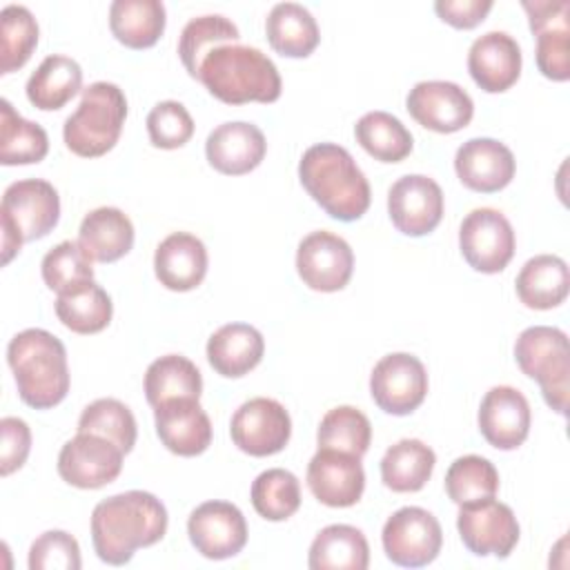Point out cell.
Segmentation results:
<instances>
[{"instance_id":"1","label":"cell","mask_w":570,"mask_h":570,"mask_svg":"<svg viewBox=\"0 0 570 570\" xmlns=\"http://www.w3.org/2000/svg\"><path fill=\"white\" fill-rule=\"evenodd\" d=\"M167 510L151 492L129 490L100 501L91 512V541L100 561L125 566L138 548L158 543L167 532Z\"/></svg>"},{"instance_id":"2","label":"cell","mask_w":570,"mask_h":570,"mask_svg":"<svg viewBox=\"0 0 570 570\" xmlns=\"http://www.w3.org/2000/svg\"><path fill=\"white\" fill-rule=\"evenodd\" d=\"M305 191L336 220H358L372 200L370 183L352 154L336 142H318L305 149L298 163Z\"/></svg>"},{"instance_id":"3","label":"cell","mask_w":570,"mask_h":570,"mask_svg":"<svg viewBox=\"0 0 570 570\" xmlns=\"http://www.w3.org/2000/svg\"><path fill=\"white\" fill-rule=\"evenodd\" d=\"M198 80L207 91L227 105L274 102L281 98V73L256 47L218 45L200 62Z\"/></svg>"},{"instance_id":"4","label":"cell","mask_w":570,"mask_h":570,"mask_svg":"<svg viewBox=\"0 0 570 570\" xmlns=\"http://www.w3.org/2000/svg\"><path fill=\"white\" fill-rule=\"evenodd\" d=\"M7 361L13 370L18 394L29 407L49 410L67 396V350L51 332L40 327L18 332L9 341Z\"/></svg>"},{"instance_id":"5","label":"cell","mask_w":570,"mask_h":570,"mask_svg":"<svg viewBox=\"0 0 570 570\" xmlns=\"http://www.w3.org/2000/svg\"><path fill=\"white\" fill-rule=\"evenodd\" d=\"M127 118V98L114 82H91L80 98L78 109L65 120V145L82 156L98 158L114 149Z\"/></svg>"},{"instance_id":"6","label":"cell","mask_w":570,"mask_h":570,"mask_svg":"<svg viewBox=\"0 0 570 570\" xmlns=\"http://www.w3.org/2000/svg\"><path fill=\"white\" fill-rule=\"evenodd\" d=\"M60 218V196L56 187L42 178L11 183L0 203L2 220V263L7 265L24 240L47 236Z\"/></svg>"},{"instance_id":"7","label":"cell","mask_w":570,"mask_h":570,"mask_svg":"<svg viewBox=\"0 0 570 570\" xmlns=\"http://www.w3.org/2000/svg\"><path fill=\"white\" fill-rule=\"evenodd\" d=\"M514 358L521 372L539 383L546 403L554 412L566 414L570 392V347L566 332L550 325L523 330L514 343Z\"/></svg>"},{"instance_id":"8","label":"cell","mask_w":570,"mask_h":570,"mask_svg":"<svg viewBox=\"0 0 570 570\" xmlns=\"http://www.w3.org/2000/svg\"><path fill=\"white\" fill-rule=\"evenodd\" d=\"M381 541L392 563L403 568H423L439 557L443 530L432 512L419 505H405L385 521Z\"/></svg>"},{"instance_id":"9","label":"cell","mask_w":570,"mask_h":570,"mask_svg":"<svg viewBox=\"0 0 570 570\" xmlns=\"http://www.w3.org/2000/svg\"><path fill=\"white\" fill-rule=\"evenodd\" d=\"M514 229L492 207L472 209L459 227V247L468 265L481 274H497L514 256Z\"/></svg>"},{"instance_id":"10","label":"cell","mask_w":570,"mask_h":570,"mask_svg":"<svg viewBox=\"0 0 570 570\" xmlns=\"http://www.w3.org/2000/svg\"><path fill=\"white\" fill-rule=\"evenodd\" d=\"M456 530L463 546L476 557L505 559L519 541V521L512 508L494 497L459 505Z\"/></svg>"},{"instance_id":"11","label":"cell","mask_w":570,"mask_h":570,"mask_svg":"<svg viewBox=\"0 0 570 570\" xmlns=\"http://www.w3.org/2000/svg\"><path fill=\"white\" fill-rule=\"evenodd\" d=\"M370 394L387 414L405 416L414 412L428 394L425 365L407 352L383 356L370 374Z\"/></svg>"},{"instance_id":"12","label":"cell","mask_w":570,"mask_h":570,"mask_svg":"<svg viewBox=\"0 0 570 570\" xmlns=\"http://www.w3.org/2000/svg\"><path fill=\"white\" fill-rule=\"evenodd\" d=\"M125 452L109 439L91 432H78L58 454V474L73 488L98 490L122 470Z\"/></svg>"},{"instance_id":"13","label":"cell","mask_w":570,"mask_h":570,"mask_svg":"<svg viewBox=\"0 0 570 570\" xmlns=\"http://www.w3.org/2000/svg\"><path fill=\"white\" fill-rule=\"evenodd\" d=\"M234 445L249 456H269L281 452L292 436V419L287 410L267 396L245 401L229 423Z\"/></svg>"},{"instance_id":"14","label":"cell","mask_w":570,"mask_h":570,"mask_svg":"<svg viewBox=\"0 0 570 570\" xmlns=\"http://www.w3.org/2000/svg\"><path fill=\"white\" fill-rule=\"evenodd\" d=\"M354 269V252L338 234L318 229L307 234L296 249V272L316 292L343 289Z\"/></svg>"},{"instance_id":"15","label":"cell","mask_w":570,"mask_h":570,"mask_svg":"<svg viewBox=\"0 0 570 570\" xmlns=\"http://www.w3.org/2000/svg\"><path fill=\"white\" fill-rule=\"evenodd\" d=\"M530 29L537 36V67L557 82L570 78V2L568 0H523Z\"/></svg>"},{"instance_id":"16","label":"cell","mask_w":570,"mask_h":570,"mask_svg":"<svg viewBox=\"0 0 570 570\" xmlns=\"http://www.w3.org/2000/svg\"><path fill=\"white\" fill-rule=\"evenodd\" d=\"M405 107L421 127L436 134H454L468 127L474 116L470 94L450 80L416 82L405 98Z\"/></svg>"},{"instance_id":"17","label":"cell","mask_w":570,"mask_h":570,"mask_svg":"<svg viewBox=\"0 0 570 570\" xmlns=\"http://www.w3.org/2000/svg\"><path fill=\"white\" fill-rule=\"evenodd\" d=\"M387 212L401 234L425 236L443 218V191L430 176H401L387 191Z\"/></svg>"},{"instance_id":"18","label":"cell","mask_w":570,"mask_h":570,"mask_svg":"<svg viewBox=\"0 0 570 570\" xmlns=\"http://www.w3.org/2000/svg\"><path fill=\"white\" fill-rule=\"evenodd\" d=\"M191 546L207 559L220 561L236 557L247 543L243 512L229 501H205L187 519Z\"/></svg>"},{"instance_id":"19","label":"cell","mask_w":570,"mask_h":570,"mask_svg":"<svg viewBox=\"0 0 570 570\" xmlns=\"http://www.w3.org/2000/svg\"><path fill=\"white\" fill-rule=\"evenodd\" d=\"M307 485L312 494L330 508H350L358 503L365 490L361 456L318 448L307 465Z\"/></svg>"},{"instance_id":"20","label":"cell","mask_w":570,"mask_h":570,"mask_svg":"<svg viewBox=\"0 0 570 570\" xmlns=\"http://www.w3.org/2000/svg\"><path fill=\"white\" fill-rule=\"evenodd\" d=\"M160 443L178 456L203 454L212 443V421L198 399H169L154 407Z\"/></svg>"},{"instance_id":"21","label":"cell","mask_w":570,"mask_h":570,"mask_svg":"<svg viewBox=\"0 0 570 570\" xmlns=\"http://www.w3.org/2000/svg\"><path fill=\"white\" fill-rule=\"evenodd\" d=\"M479 430L497 450H517L530 432L528 399L510 385H494L479 405Z\"/></svg>"},{"instance_id":"22","label":"cell","mask_w":570,"mask_h":570,"mask_svg":"<svg viewBox=\"0 0 570 570\" xmlns=\"http://www.w3.org/2000/svg\"><path fill=\"white\" fill-rule=\"evenodd\" d=\"M454 169L468 189L492 194L510 185L517 160L510 147L494 138H470L456 149Z\"/></svg>"},{"instance_id":"23","label":"cell","mask_w":570,"mask_h":570,"mask_svg":"<svg viewBox=\"0 0 570 570\" xmlns=\"http://www.w3.org/2000/svg\"><path fill=\"white\" fill-rule=\"evenodd\" d=\"M468 71L488 94L508 91L521 76V47L505 31L479 36L468 51Z\"/></svg>"},{"instance_id":"24","label":"cell","mask_w":570,"mask_h":570,"mask_svg":"<svg viewBox=\"0 0 570 570\" xmlns=\"http://www.w3.org/2000/svg\"><path fill=\"white\" fill-rule=\"evenodd\" d=\"M267 151V140L263 131L243 120L223 122L209 131L205 142V156L209 165L227 176L249 174L261 165Z\"/></svg>"},{"instance_id":"25","label":"cell","mask_w":570,"mask_h":570,"mask_svg":"<svg viewBox=\"0 0 570 570\" xmlns=\"http://www.w3.org/2000/svg\"><path fill=\"white\" fill-rule=\"evenodd\" d=\"M154 272L160 285L171 292L198 287L207 274V249L203 240L187 232L169 234L156 247Z\"/></svg>"},{"instance_id":"26","label":"cell","mask_w":570,"mask_h":570,"mask_svg":"<svg viewBox=\"0 0 570 570\" xmlns=\"http://www.w3.org/2000/svg\"><path fill=\"white\" fill-rule=\"evenodd\" d=\"M265 352L263 334L247 323H227L207 341V361L225 379H238L252 372Z\"/></svg>"},{"instance_id":"27","label":"cell","mask_w":570,"mask_h":570,"mask_svg":"<svg viewBox=\"0 0 570 570\" xmlns=\"http://www.w3.org/2000/svg\"><path fill=\"white\" fill-rule=\"evenodd\" d=\"M78 243L96 263H114L134 245V225L118 207H98L89 212L78 229Z\"/></svg>"},{"instance_id":"28","label":"cell","mask_w":570,"mask_h":570,"mask_svg":"<svg viewBox=\"0 0 570 570\" xmlns=\"http://www.w3.org/2000/svg\"><path fill=\"white\" fill-rule=\"evenodd\" d=\"M517 296L530 309H552L561 305L570 289V274L563 258L539 254L523 263L517 276Z\"/></svg>"},{"instance_id":"29","label":"cell","mask_w":570,"mask_h":570,"mask_svg":"<svg viewBox=\"0 0 570 570\" xmlns=\"http://www.w3.org/2000/svg\"><path fill=\"white\" fill-rule=\"evenodd\" d=\"M307 566L312 570H365L370 566L367 539L354 525H327L314 537Z\"/></svg>"},{"instance_id":"30","label":"cell","mask_w":570,"mask_h":570,"mask_svg":"<svg viewBox=\"0 0 570 570\" xmlns=\"http://www.w3.org/2000/svg\"><path fill=\"white\" fill-rule=\"evenodd\" d=\"M265 33L274 51L287 58H307L321 40L314 16L298 2H278L265 20Z\"/></svg>"},{"instance_id":"31","label":"cell","mask_w":570,"mask_h":570,"mask_svg":"<svg viewBox=\"0 0 570 570\" xmlns=\"http://www.w3.org/2000/svg\"><path fill=\"white\" fill-rule=\"evenodd\" d=\"M167 13L160 0H114L109 7V29L129 49H147L165 31Z\"/></svg>"},{"instance_id":"32","label":"cell","mask_w":570,"mask_h":570,"mask_svg":"<svg viewBox=\"0 0 570 570\" xmlns=\"http://www.w3.org/2000/svg\"><path fill=\"white\" fill-rule=\"evenodd\" d=\"M82 87V69L69 56H47L27 80V98L42 111L65 107Z\"/></svg>"},{"instance_id":"33","label":"cell","mask_w":570,"mask_h":570,"mask_svg":"<svg viewBox=\"0 0 570 570\" xmlns=\"http://www.w3.org/2000/svg\"><path fill=\"white\" fill-rule=\"evenodd\" d=\"M436 456L419 439H401L381 459V479L392 492H419L432 476Z\"/></svg>"},{"instance_id":"34","label":"cell","mask_w":570,"mask_h":570,"mask_svg":"<svg viewBox=\"0 0 570 570\" xmlns=\"http://www.w3.org/2000/svg\"><path fill=\"white\" fill-rule=\"evenodd\" d=\"M114 314V303L109 294L94 281L71 287L56 298L58 321L76 334L102 332Z\"/></svg>"},{"instance_id":"35","label":"cell","mask_w":570,"mask_h":570,"mask_svg":"<svg viewBox=\"0 0 570 570\" xmlns=\"http://www.w3.org/2000/svg\"><path fill=\"white\" fill-rule=\"evenodd\" d=\"M49 151L47 131L22 118L13 105L0 100V163L2 165H31L40 163Z\"/></svg>"},{"instance_id":"36","label":"cell","mask_w":570,"mask_h":570,"mask_svg":"<svg viewBox=\"0 0 570 570\" xmlns=\"http://www.w3.org/2000/svg\"><path fill=\"white\" fill-rule=\"evenodd\" d=\"M200 392L203 376L198 367L180 354H165L145 372V396L151 407L180 396L200 399Z\"/></svg>"},{"instance_id":"37","label":"cell","mask_w":570,"mask_h":570,"mask_svg":"<svg viewBox=\"0 0 570 570\" xmlns=\"http://www.w3.org/2000/svg\"><path fill=\"white\" fill-rule=\"evenodd\" d=\"M356 142L381 163H401L410 156L414 140L407 127L387 111H367L354 125Z\"/></svg>"},{"instance_id":"38","label":"cell","mask_w":570,"mask_h":570,"mask_svg":"<svg viewBox=\"0 0 570 570\" xmlns=\"http://www.w3.org/2000/svg\"><path fill=\"white\" fill-rule=\"evenodd\" d=\"M240 38L238 27L218 13H207V16H198L191 18L183 31H180V40H178V56L187 69V73L191 78L198 80V69L203 58L218 45H229L236 42Z\"/></svg>"},{"instance_id":"39","label":"cell","mask_w":570,"mask_h":570,"mask_svg":"<svg viewBox=\"0 0 570 570\" xmlns=\"http://www.w3.org/2000/svg\"><path fill=\"white\" fill-rule=\"evenodd\" d=\"M254 510L267 521H285L301 508V483L283 468L261 472L249 490Z\"/></svg>"},{"instance_id":"40","label":"cell","mask_w":570,"mask_h":570,"mask_svg":"<svg viewBox=\"0 0 570 570\" xmlns=\"http://www.w3.org/2000/svg\"><path fill=\"white\" fill-rule=\"evenodd\" d=\"M316 441H318V448L363 456L370 448V441H372L370 419L352 405L332 407L321 419Z\"/></svg>"},{"instance_id":"41","label":"cell","mask_w":570,"mask_h":570,"mask_svg":"<svg viewBox=\"0 0 570 570\" xmlns=\"http://www.w3.org/2000/svg\"><path fill=\"white\" fill-rule=\"evenodd\" d=\"M499 490L497 468L479 454H465L450 463L445 472V492L456 503H474L494 497Z\"/></svg>"},{"instance_id":"42","label":"cell","mask_w":570,"mask_h":570,"mask_svg":"<svg viewBox=\"0 0 570 570\" xmlns=\"http://www.w3.org/2000/svg\"><path fill=\"white\" fill-rule=\"evenodd\" d=\"M38 45V22L22 4H7L0 11V73L20 69Z\"/></svg>"},{"instance_id":"43","label":"cell","mask_w":570,"mask_h":570,"mask_svg":"<svg viewBox=\"0 0 570 570\" xmlns=\"http://www.w3.org/2000/svg\"><path fill=\"white\" fill-rule=\"evenodd\" d=\"M78 432L100 434L116 443L125 454L131 452L138 434L131 410L118 399H98L89 403L78 419Z\"/></svg>"},{"instance_id":"44","label":"cell","mask_w":570,"mask_h":570,"mask_svg":"<svg viewBox=\"0 0 570 570\" xmlns=\"http://www.w3.org/2000/svg\"><path fill=\"white\" fill-rule=\"evenodd\" d=\"M42 281L56 294L94 281V267L87 252L78 240H62L51 247L42 258Z\"/></svg>"},{"instance_id":"45","label":"cell","mask_w":570,"mask_h":570,"mask_svg":"<svg viewBox=\"0 0 570 570\" xmlns=\"http://www.w3.org/2000/svg\"><path fill=\"white\" fill-rule=\"evenodd\" d=\"M147 134L154 147L178 149L194 136L191 114L178 100H163L147 114Z\"/></svg>"},{"instance_id":"46","label":"cell","mask_w":570,"mask_h":570,"mask_svg":"<svg viewBox=\"0 0 570 570\" xmlns=\"http://www.w3.org/2000/svg\"><path fill=\"white\" fill-rule=\"evenodd\" d=\"M80 566V546L65 530H47L29 548V570H78Z\"/></svg>"},{"instance_id":"47","label":"cell","mask_w":570,"mask_h":570,"mask_svg":"<svg viewBox=\"0 0 570 570\" xmlns=\"http://www.w3.org/2000/svg\"><path fill=\"white\" fill-rule=\"evenodd\" d=\"M31 450L29 425L18 416H4L0 421V474L9 476L20 470Z\"/></svg>"},{"instance_id":"48","label":"cell","mask_w":570,"mask_h":570,"mask_svg":"<svg viewBox=\"0 0 570 570\" xmlns=\"http://www.w3.org/2000/svg\"><path fill=\"white\" fill-rule=\"evenodd\" d=\"M492 9V0H436L434 11L436 16L456 27V29H472L485 20L488 11Z\"/></svg>"}]
</instances>
